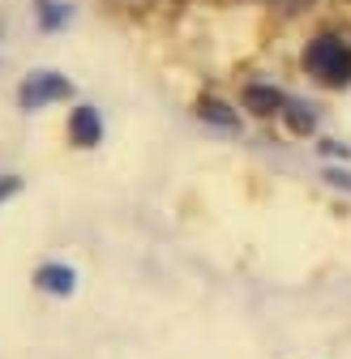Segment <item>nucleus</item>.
Returning a JSON list of instances; mask_svg holds the SVG:
<instances>
[{"mask_svg": "<svg viewBox=\"0 0 351 359\" xmlns=\"http://www.w3.org/2000/svg\"><path fill=\"white\" fill-rule=\"evenodd\" d=\"M69 77H60V73H30L26 81H22V90H18V103L26 107V111H39L43 103H56V99H69Z\"/></svg>", "mask_w": 351, "mask_h": 359, "instance_id": "obj_2", "label": "nucleus"}, {"mask_svg": "<svg viewBox=\"0 0 351 359\" xmlns=\"http://www.w3.org/2000/svg\"><path fill=\"white\" fill-rule=\"evenodd\" d=\"M244 107L257 111V116H279V111L287 107V99L279 95L274 86H249V90H244Z\"/></svg>", "mask_w": 351, "mask_h": 359, "instance_id": "obj_4", "label": "nucleus"}, {"mask_svg": "<svg viewBox=\"0 0 351 359\" xmlns=\"http://www.w3.org/2000/svg\"><path fill=\"white\" fill-rule=\"evenodd\" d=\"M69 18V9H60V5H52V0H43V26H60Z\"/></svg>", "mask_w": 351, "mask_h": 359, "instance_id": "obj_7", "label": "nucleus"}, {"mask_svg": "<svg viewBox=\"0 0 351 359\" xmlns=\"http://www.w3.org/2000/svg\"><path fill=\"white\" fill-rule=\"evenodd\" d=\"M197 116L210 120V124H218V128H236V124H240V116H236L227 103H218V99H201V103H197Z\"/></svg>", "mask_w": 351, "mask_h": 359, "instance_id": "obj_6", "label": "nucleus"}, {"mask_svg": "<svg viewBox=\"0 0 351 359\" xmlns=\"http://www.w3.org/2000/svg\"><path fill=\"white\" fill-rule=\"evenodd\" d=\"M18 189H22V180H18V175H5V180H0V201H9Z\"/></svg>", "mask_w": 351, "mask_h": 359, "instance_id": "obj_8", "label": "nucleus"}, {"mask_svg": "<svg viewBox=\"0 0 351 359\" xmlns=\"http://www.w3.org/2000/svg\"><path fill=\"white\" fill-rule=\"evenodd\" d=\"M69 137H73V146H99V137H103L99 111H95V107H77V111L69 116Z\"/></svg>", "mask_w": 351, "mask_h": 359, "instance_id": "obj_3", "label": "nucleus"}, {"mask_svg": "<svg viewBox=\"0 0 351 359\" xmlns=\"http://www.w3.org/2000/svg\"><path fill=\"white\" fill-rule=\"evenodd\" d=\"M304 69H309L322 86H347L351 81V52L334 34H322L304 48Z\"/></svg>", "mask_w": 351, "mask_h": 359, "instance_id": "obj_1", "label": "nucleus"}, {"mask_svg": "<svg viewBox=\"0 0 351 359\" xmlns=\"http://www.w3.org/2000/svg\"><path fill=\"white\" fill-rule=\"evenodd\" d=\"M73 283H77V278H73V269H69V265H43L39 274H34V287H43L48 295H69Z\"/></svg>", "mask_w": 351, "mask_h": 359, "instance_id": "obj_5", "label": "nucleus"}]
</instances>
